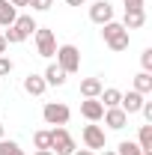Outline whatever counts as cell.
I'll list each match as a JSON object with an SVG mask.
<instances>
[{"label":"cell","instance_id":"cell-5","mask_svg":"<svg viewBox=\"0 0 152 155\" xmlns=\"http://www.w3.org/2000/svg\"><path fill=\"white\" fill-rule=\"evenodd\" d=\"M42 116H45L48 125H66V122L72 119V110H69L63 101H48V104L42 107Z\"/></svg>","mask_w":152,"mask_h":155},{"label":"cell","instance_id":"cell-35","mask_svg":"<svg viewBox=\"0 0 152 155\" xmlns=\"http://www.w3.org/2000/svg\"><path fill=\"white\" fill-rule=\"evenodd\" d=\"M3 137H6V128H3V122H0V140H3Z\"/></svg>","mask_w":152,"mask_h":155},{"label":"cell","instance_id":"cell-23","mask_svg":"<svg viewBox=\"0 0 152 155\" xmlns=\"http://www.w3.org/2000/svg\"><path fill=\"white\" fill-rule=\"evenodd\" d=\"M30 6H33V12H48L54 6V0H30Z\"/></svg>","mask_w":152,"mask_h":155},{"label":"cell","instance_id":"cell-9","mask_svg":"<svg viewBox=\"0 0 152 155\" xmlns=\"http://www.w3.org/2000/svg\"><path fill=\"white\" fill-rule=\"evenodd\" d=\"M143 101H146V96H140L137 90H128V93H122V98H119V107L131 116V114H140Z\"/></svg>","mask_w":152,"mask_h":155},{"label":"cell","instance_id":"cell-22","mask_svg":"<svg viewBox=\"0 0 152 155\" xmlns=\"http://www.w3.org/2000/svg\"><path fill=\"white\" fill-rule=\"evenodd\" d=\"M140 72H152V48H143V54H140Z\"/></svg>","mask_w":152,"mask_h":155},{"label":"cell","instance_id":"cell-26","mask_svg":"<svg viewBox=\"0 0 152 155\" xmlns=\"http://www.w3.org/2000/svg\"><path fill=\"white\" fill-rule=\"evenodd\" d=\"M125 9H143V0H122Z\"/></svg>","mask_w":152,"mask_h":155},{"label":"cell","instance_id":"cell-34","mask_svg":"<svg viewBox=\"0 0 152 155\" xmlns=\"http://www.w3.org/2000/svg\"><path fill=\"white\" fill-rule=\"evenodd\" d=\"M101 155H116V149H107V146H104V149H101Z\"/></svg>","mask_w":152,"mask_h":155},{"label":"cell","instance_id":"cell-13","mask_svg":"<svg viewBox=\"0 0 152 155\" xmlns=\"http://www.w3.org/2000/svg\"><path fill=\"white\" fill-rule=\"evenodd\" d=\"M143 24H146V9H125V18H122L125 30H140Z\"/></svg>","mask_w":152,"mask_h":155},{"label":"cell","instance_id":"cell-32","mask_svg":"<svg viewBox=\"0 0 152 155\" xmlns=\"http://www.w3.org/2000/svg\"><path fill=\"white\" fill-rule=\"evenodd\" d=\"M66 3H69V6H84L87 0H66Z\"/></svg>","mask_w":152,"mask_h":155},{"label":"cell","instance_id":"cell-12","mask_svg":"<svg viewBox=\"0 0 152 155\" xmlns=\"http://www.w3.org/2000/svg\"><path fill=\"white\" fill-rule=\"evenodd\" d=\"M12 27H15V33H18L21 39H30L33 33H36V27H39V24H36V18H33V15H18Z\"/></svg>","mask_w":152,"mask_h":155},{"label":"cell","instance_id":"cell-4","mask_svg":"<svg viewBox=\"0 0 152 155\" xmlns=\"http://www.w3.org/2000/svg\"><path fill=\"white\" fill-rule=\"evenodd\" d=\"M33 39H36V54H39V57L51 60L54 54H57V39H54V30H48V27H36Z\"/></svg>","mask_w":152,"mask_h":155},{"label":"cell","instance_id":"cell-10","mask_svg":"<svg viewBox=\"0 0 152 155\" xmlns=\"http://www.w3.org/2000/svg\"><path fill=\"white\" fill-rule=\"evenodd\" d=\"M81 114L87 116L90 122H98V119L104 116V104H101L98 98H84V101H81Z\"/></svg>","mask_w":152,"mask_h":155},{"label":"cell","instance_id":"cell-29","mask_svg":"<svg viewBox=\"0 0 152 155\" xmlns=\"http://www.w3.org/2000/svg\"><path fill=\"white\" fill-rule=\"evenodd\" d=\"M6 48H9V45H6V39H3V33H0V57L6 54Z\"/></svg>","mask_w":152,"mask_h":155},{"label":"cell","instance_id":"cell-31","mask_svg":"<svg viewBox=\"0 0 152 155\" xmlns=\"http://www.w3.org/2000/svg\"><path fill=\"white\" fill-rule=\"evenodd\" d=\"M75 155H95L93 149H75Z\"/></svg>","mask_w":152,"mask_h":155},{"label":"cell","instance_id":"cell-14","mask_svg":"<svg viewBox=\"0 0 152 155\" xmlns=\"http://www.w3.org/2000/svg\"><path fill=\"white\" fill-rule=\"evenodd\" d=\"M45 84H48V87H63V84H66V72H63V69H60L57 63H48V69H45Z\"/></svg>","mask_w":152,"mask_h":155},{"label":"cell","instance_id":"cell-27","mask_svg":"<svg viewBox=\"0 0 152 155\" xmlns=\"http://www.w3.org/2000/svg\"><path fill=\"white\" fill-rule=\"evenodd\" d=\"M9 146H12V140L3 137V140H0V155H9Z\"/></svg>","mask_w":152,"mask_h":155},{"label":"cell","instance_id":"cell-18","mask_svg":"<svg viewBox=\"0 0 152 155\" xmlns=\"http://www.w3.org/2000/svg\"><path fill=\"white\" fill-rule=\"evenodd\" d=\"M119 98H122V93H119L116 87H107V90H101L98 101H101L104 107H119Z\"/></svg>","mask_w":152,"mask_h":155},{"label":"cell","instance_id":"cell-1","mask_svg":"<svg viewBox=\"0 0 152 155\" xmlns=\"http://www.w3.org/2000/svg\"><path fill=\"white\" fill-rule=\"evenodd\" d=\"M101 39H104V45L111 48V51H125L128 48V42H131V36H128V30L119 24V21H107V24H101Z\"/></svg>","mask_w":152,"mask_h":155},{"label":"cell","instance_id":"cell-30","mask_svg":"<svg viewBox=\"0 0 152 155\" xmlns=\"http://www.w3.org/2000/svg\"><path fill=\"white\" fill-rule=\"evenodd\" d=\"M9 3H12L15 9H18V6H30V0H9Z\"/></svg>","mask_w":152,"mask_h":155},{"label":"cell","instance_id":"cell-33","mask_svg":"<svg viewBox=\"0 0 152 155\" xmlns=\"http://www.w3.org/2000/svg\"><path fill=\"white\" fill-rule=\"evenodd\" d=\"M33 155H54V152H51V149H36Z\"/></svg>","mask_w":152,"mask_h":155},{"label":"cell","instance_id":"cell-28","mask_svg":"<svg viewBox=\"0 0 152 155\" xmlns=\"http://www.w3.org/2000/svg\"><path fill=\"white\" fill-rule=\"evenodd\" d=\"M9 155H24V149H21L15 140H12V146H9Z\"/></svg>","mask_w":152,"mask_h":155},{"label":"cell","instance_id":"cell-3","mask_svg":"<svg viewBox=\"0 0 152 155\" xmlns=\"http://www.w3.org/2000/svg\"><path fill=\"white\" fill-rule=\"evenodd\" d=\"M75 137L66 131V125H54L51 128V152L57 155H75Z\"/></svg>","mask_w":152,"mask_h":155},{"label":"cell","instance_id":"cell-20","mask_svg":"<svg viewBox=\"0 0 152 155\" xmlns=\"http://www.w3.org/2000/svg\"><path fill=\"white\" fill-rule=\"evenodd\" d=\"M116 155H146V152H143L134 140H122V143L116 146Z\"/></svg>","mask_w":152,"mask_h":155},{"label":"cell","instance_id":"cell-16","mask_svg":"<svg viewBox=\"0 0 152 155\" xmlns=\"http://www.w3.org/2000/svg\"><path fill=\"white\" fill-rule=\"evenodd\" d=\"M131 90H137L140 96H149V93H152V72H137Z\"/></svg>","mask_w":152,"mask_h":155},{"label":"cell","instance_id":"cell-8","mask_svg":"<svg viewBox=\"0 0 152 155\" xmlns=\"http://www.w3.org/2000/svg\"><path fill=\"white\" fill-rule=\"evenodd\" d=\"M104 125L111 128V131H122L125 125H128V114L122 110V107H104Z\"/></svg>","mask_w":152,"mask_h":155},{"label":"cell","instance_id":"cell-6","mask_svg":"<svg viewBox=\"0 0 152 155\" xmlns=\"http://www.w3.org/2000/svg\"><path fill=\"white\" fill-rule=\"evenodd\" d=\"M81 137H84V146H87V149H104V146H107V134H104V128L95 125V122L84 125Z\"/></svg>","mask_w":152,"mask_h":155},{"label":"cell","instance_id":"cell-24","mask_svg":"<svg viewBox=\"0 0 152 155\" xmlns=\"http://www.w3.org/2000/svg\"><path fill=\"white\" fill-rule=\"evenodd\" d=\"M12 69H15V63H12V60L3 54V57H0V78H6L9 72H12Z\"/></svg>","mask_w":152,"mask_h":155},{"label":"cell","instance_id":"cell-15","mask_svg":"<svg viewBox=\"0 0 152 155\" xmlns=\"http://www.w3.org/2000/svg\"><path fill=\"white\" fill-rule=\"evenodd\" d=\"M101 90H104V84H101L98 78H84V81H81V96L84 98H98Z\"/></svg>","mask_w":152,"mask_h":155},{"label":"cell","instance_id":"cell-25","mask_svg":"<svg viewBox=\"0 0 152 155\" xmlns=\"http://www.w3.org/2000/svg\"><path fill=\"white\" fill-rule=\"evenodd\" d=\"M140 114L146 116V122H152V101H143V107H140Z\"/></svg>","mask_w":152,"mask_h":155},{"label":"cell","instance_id":"cell-21","mask_svg":"<svg viewBox=\"0 0 152 155\" xmlns=\"http://www.w3.org/2000/svg\"><path fill=\"white\" fill-rule=\"evenodd\" d=\"M33 146H36V149H51V131H45V128L36 131V134H33Z\"/></svg>","mask_w":152,"mask_h":155},{"label":"cell","instance_id":"cell-11","mask_svg":"<svg viewBox=\"0 0 152 155\" xmlns=\"http://www.w3.org/2000/svg\"><path fill=\"white\" fill-rule=\"evenodd\" d=\"M21 87H24V93H27V96H42V93L48 90L45 78H42V75H36V72H30V75L24 78V84H21Z\"/></svg>","mask_w":152,"mask_h":155},{"label":"cell","instance_id":"cell-7","mask_svg":"<svg viewBox=\"0 0 152 155\" xmlns=\"http://www.w3.org/2000/svg\"><path fill=\"white\" fill-rule=\"evenodd\" d=\"M90 21L93 24H107V21H114V6H111V0H95L93 6H90Z\"/></svg>","mask_w":152,"mask_h":155},{"label":"cell","instance_id":"cell-2","mask_svg":"<svg viewBox=\"0 0 152 155\" xmlns=\"http://www.w3.org/2000/svg\"><path fill=\"white\" fill-rule=\"evenodd\" d=\"M57 66L66 72V75H75L78 69H81V51H78L75 45H57Z\"/></svg>","mask_w":152,"mask_h":155},{"label":"cell","instance_id":"cell-19","mask_svg":"<svg viewBox=\"0 0 152 155\" xmlns=\"http://www.w3.org/2000/svg\"><path fill=\"white\" fill-rule=\"evenodd\" d=\"M137 146H140L143 152H152V122L140 125V131H137Z\"/></svg>","mask_w":152,"mask_h":155},{"label":"cell","instance_id":"cell-17","mask_svg":"<svg viewBox=\"0 0 152 155\" xmlns=\"http://www.w3.org/2000/svg\"><path fill=\"white\" fill-rule=\"evenodd\" d=\"M15 18H18V9H15L9 0H0V27L15 24Z\"/></svg>","mask_w":152,"mask_h":155}]
</instances>
